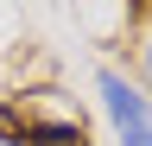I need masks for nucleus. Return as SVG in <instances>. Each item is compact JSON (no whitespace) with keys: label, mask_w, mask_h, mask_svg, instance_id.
<instances>
[{"label":"nucleus","mask_w":152,"mask_h":146,"mask_svg":"<svg viewBox=\"0 0 152 146\" xmlns=\"http://www.w3.org/2000/svg\"><path fill=\"white\" fill-rule=\"evenodd\" d=\"M13 140H26V146H83V114H38V108H13L7 121Z\"/></svg>","instance_id":"f257e3e1"},{"label":"nucleus","mask_w":152,"mask_h":146,"mask_svg":"<svg viewBox=\"0 0 152 146\" xmlns=\"http://www.w3.org/2000/svg\"><path fill=\"white\" fill-rule=\"evenodd\" d=\"M102 102H108V121L127 146H152V114H146V95L127 89L121 76H102Z\"/></svg>","instance_id":"f03ea898"},{"label":"nucleus","mask_w":152,"mask_h":146,"mask_svg":"<svg viewBox=\"0 0 152 146\" xmlns=\"http://www.w3.org/2000/svg\"><path fill=\"white\" fill-rule=\"evenodd\" d=\"M146 70H152V45H146Z\"/></svg>","instance_id":"7ed1b4c3"}]
</instances>
